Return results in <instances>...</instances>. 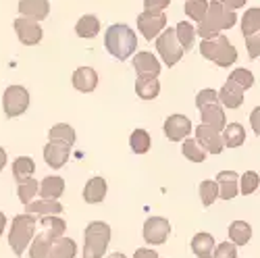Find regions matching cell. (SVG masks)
I'll return each mask as SVG.
<instances>
[{"mask_svg":"<svg viewBox=\"0 0 260 258\" xmlns=\"http://www.w3.org/2000/svg\"><path fill=\"white\" fill-rule=\"evenodd\" d=\"M212 102H219V98H216V90H200L198 92V96H196L198 109H202V106H206V104H212Z\"/></svg>","mask_w":260,"mask_h":258,"instance_id":"7bdbcfd3","label":"cell"},{"mask_svg":"<svg viewBox=\"0 0 260 258\" xmlns=\"http://www.w3.org/2000/svg\"><path fill=\"white\" fill-rule=\"evenodd\" d=\"M15 31H17V38L21 44H25V46H36L40 44V40H42V27L38 21L34 19H25V17H21V19H15V23H13Z\"/></svg>","mask_w":260,"mask_h":258,"instance_id":"9c48e42d","label":"cell"},{"mask_svg":"<svg viewBox=\"0 0 260 258\" xmlns=\"http://www.w3.org/2000/svg\"><path fill=\"white\" fill-rule=\"evenodd\" d=\"M216 98H219L227 109H237V106H242V102H244V90L235 81H231L227 77L221 92H216Z\"/></svg>","mask_w":260,"mask_h":258,"instance_id":"ac0fdd59","label":"cell"},{"mask_svg":"<svg viewBox=\"0 0 260 258\" xmlns=\"http://www.w3.org/2000/svg\"><path fill=\"white\" fill-rule=\"evenodd\" d=\"M165 27H167V15L162 11H144L138 15V29L148 42L156 40Z\"/></svg>","mask_w":260,"mask_h":258,"instance_id":"ba28073f","label":"cell"},{"mask_svg":"<svg viewBox=\"0 0 260 258\" xmlns=\"http://www.w3.org/2000/svg\"><path fill=\"white\" fill-rule=\"evenodd\" d=\"M242 194L244 196H250V194H254L258 189V175L254 173V171H248V173L242 175V185H240Z\"/></svg>","mask_w":260,"mask_h":258,"instance_id":"60d3db41","label":"cell"},{"mask_svg":"<svg viewBox=\"0 0 260 258\" xmlns=\"http://www.w3.org/2000/svg\"><path fill=\"white\" fill-rule=\"evenodd\" d=\"M252 121H254V132L258 134V109H254V117H252Z\"/></svg>","mask_w":260,"mask_h":258,"instance_id":"f907efd6","label":"cell"},{"mask_svg":"<svg viewBox=\"0 0 260 258\" xmlns=\"http://www.w3.org/2000/svg\"><path fill=\"white\" fill-rule=\"evenodd\" d=\"M5 165H7V152H5V148H0V171L5 169Z\"/></svg>","mask_w":260,"mask_h":258,"instance_id":"c3c4849f","label":"cell"},{"mask_svg":"<svg viewBox=\"0 0 260 258\" xmlns=\"http://www.w3.org/2000/svg\"><path fill=\"white\" fill-rule=\"evenodd\" d=\"M34 171H36V165L29 156H17L15 163H13V177L19 181H23V179H29L34 175Z\"/></svg>","mask_w":260,"mask_h":258,"instance_id":"4dcf8cb0","label":"cell"},{"mask_svg":"<svg viewBox=\"0 0 260 258\" xmlns=\"http://www.w3.org/2000/svg\"><path fill=\"white\" fill-rule=\"evenodd\" d=\"M191 250L198 258H212L214 238L210 233H196L191 240Z\"/></svg>","mask_w":260,"mask_h":258,"instance_id":"4316f807","label":"cell"},{"mask_svg":"<svg viewBox=\"0 0 260 258\" xmlns=\"http://www.w3.org/2000/svg\"><path fill=\"white\" fill-rule=\"evenodd\" d=\"M229 79L235 81L244 92L254 85V75H252V71H248V69H235V71L229 75Z\"/></svg>","mask_w":260,"mask_h":258,"instance_id":"ab89813d","label":"cell"},{"mask_svg":"<svg viewBox=\"0 0 260 258\" xmlns=\"http://www.w3.org/2000/svg\"><path fill=\"white\" fill-rule=\"evenodd\" d=\"M56 240V235L50 231H42L29 242V258H46L52 242Z\"/></svg>","mask_w":260,"mask_h":258,"instance_id":"ffe728a7","label":"cell"},{"mask_svg":"<svg viewBox=\"0 0 260 258\" xmlns=\"http://www.w3.org/2000/svg\"><path fill=\"white\" fill-rule=\"evenodd\" d=\"M38 181L36 179H23V181H19V185H17V196H19V200L23 202V204H29L34 198H36V194H38Z\"/></svg>","mask_w":260,"mask_h":258,"instance_id":"d590c367","label":"cell"},{"mask_svg":"<svg viewBox=\"0 0 260 258\" xmlns=\"http://www.w3.org/2000/svg\"><path fill=\"white\" fill-rule=\"evenodd\" d=\"M48 11H50L48 0H19V13L25 19L42 21L48 17Z\"/></svg>","mask_w":260,"mask_h":258,"instance_id":"e0dca14e","label":"cell"},{"mask_svg":"<svg viewBox=\"0 0 260 258\" xmlns=\"http://www.w3.org/2000/svg\"><path fill=\"white\" fill-rule=\"evenodd\" d=\"M71 81H73L75 90H79L83 94H90V92L96 90V85H98V73L92 67H79V69H75Z\"/></svg>","mask_w":260,"mask_h":258,"instance_id":"2e32d148","label":"cell"},{"mask_svg":"<svg viewBox=\"0 0 260 258\" xmlns=\"http://www.w3.org/2000/svg\"><path fill=\"white\" fill-rule=\"evenodd\" d=\"M171 235V223L162 217H150L144 223V240L146 244H165Z\"/></svg>","mask_w":260,"mask_h":258,"instance_id":"30bf717a","label":"cell"},{"mask_svg":"<svg viewBox=\"0 0 260 258\" xmlns=\"http://www.w3.org/2000/svg\"><path fill=\"white\" fill-rule=\"evenodd\" d=\"M134 69L138 77H158L160 62L152 52H136L134 56Z\"/></svg>","mask_w":260,"mask_h":258,"instance_id":"5bb4252c","label":"cell"},{"mask_svg":"<svg viewBox=\"0 0 260 258\" xmlns=\"http://www.w3.org/2000/svg\"><path fill=\"white\" fill-rule=\"evenodd\" d=\"M173 29H175L177 42L183 48V52H189L193 46V40H196V27L191 23H187V21H181V23H177V27H173Z\"/></svg>","mask_w":260,"mask_h":258,"instance_id":"f546056e","label":"cell"},{"mask_svg":"<svg viewBox=\"0 0 260 258\" xmlns=\"http://www.w3.org/2000/svg\"><path fill=\"white\" fill-rule=\"evenodd\" d=\"M106 198V181L104 177H92L83 187V200L88 204H100Z\"/></svg>","mask_w":260,"mask_h":258,"instance_id":"44dd1931","label":"cell"},{"mask_svg":"<svg viewBox=\"0 0 260 258\" xmlns=\"http://www.w3.org/2000/svg\"><path fill=\"white\" fill-rule=\"evenodd\" d=\"M69 152H71V146L64 144V142H58V140H50L44 148V160L48 163V167L52 169H60L69 158Z\"/></svg>","mask_w":260,"mask_h":258,"instance_id":"4fadbf2b","label":"cell"},{"mask_svg":"<svg viewBox=\"0 0 260 258\" xmlns=\"http://www.w3.org/2000/svg\"><path fill=\"white\" fill-rule=\"evenodd\" d=\"M181 142H183L181 152H183V156H185L187 160H191V163H204V160H206V152L196 144V140L185 138V140H181Z\"/></svg>","mask_w":260,"mask_h":258,"instance_id":"836d02e7","label":"cell"},{"mask_svg":"<svg viewBox=\"0 0 260 258\" xmlns=\"http://www.w3.org/2000/svg\"><path fill=\"white\" fill-rule=\"evenodd\" d=\"M27 214H42V217H50V214H60L62 204L58 200H36L25 204Z\"/></svg>","mask_w":260,"mask_h":258,"instance_id":"cb8c5ba5","label":"cell"},{"mask_svg":"<svg viewBox=\"0 0 260 258\" xmlns=\"http://www.w3.org/2000/svg\"><path fill=\"white\" fill-rule=\"evenodd\" d=\"M237 256V246L231 242H223L212 250V258H235Z\"/></svg>","mask_w":260,"mask_h":258,"instance_id":"b9f144b4","label":"cell"},{"mask_svg":"<svg viewBox=\"0 0 260 258\" xmlns=\"http://www.w3.org/2000/svg\"><path fill=\"white\" fill-rule=\"evenodd\" d=\"M134 258H160V256L154 250H150V248H138L136 254H134Z\"/></svg>","mask_w":260,"mask_h":258,"instance_id":"7dc6e473","label":"cell"},{"mask_svg":"<svg viewBox=\"0 0 260 258\" xmlns=\"http://www.w3.org/2000/svg\"><path fill=\"white\" fill-rule=\"evenodd\" d=\"M246 46H248V54L252 58H258V54H260V36L254 34V36L246 38Z\"/></svg>","mask_w":260,"mask_h":258,"instance_id":"ee69618b","label":"cell"},{"mask_svg":"<svg viewBox=\"0 0 260 258\" xmlns=\"http://www.w3.org/2000/svg\"><path fill=\"white\" fill-rule=\"evenodd\" d=\"M108 258H127V256H125V254H119V252H115V254H111Z\"/></svg>","mask_w":260,"mask_h":258,"instance_id":"816d5d0a","label":"cell"},{"mask_svg":"<svg viewBox=\"0 0 260 258\" xmlns=\"http://www.w3.org/2000/svg\"><path fill=\"white\" fill-rule=\"evenodd\" d=\"M200 198L204 206H210L216 198H219V185L216 181H202L200 183Z\"/></svg>","mask_w":260,"mask_h":258,"instance_id":"74e56055","label":"cell"},{"mask_svg":"<svg viewBox=\"0 0 260 258\" xmlns=\"http://www.w3.org/2000/svg\"><path fill=\"white\" fill-rule=\"evenodd\" d=\"M42 227H44L46 231L54 233L56 238H62L64 229H67V223H64L62 219H58L56 214H50V217H42Z\"/></svg>","mask_w":260,"mask_h":258,"instance_id":"f35d334b","label":"cell"},{"mask_svg":"<svg viewBox=\"0 0 260 258\" xmlns=\"http://www.w3.org/2000/svg\"><path fill=\"white\" fill-rule=\"evenodd\" d=\"M48 138L73 146L75 144V129L71 125H67V123H58V125H54L50 132H48Z\"/></svg>","mask_w":260,"mask_h":258,"instance_id":"d6a6232c","label":"cell"},{"mask_svg":"<svg viewBox=\"0 0 260 258\" xmlns=\"http://www.w3.org/2000/svg\"><path fill=\"white\" fill-rule=\"evenodd\" d=\"M196 144L208 154H221L223 152V138L219 132H214L208 125H200L196 127Z\"/></svg>","mask_w":260,"mask_h":258,"instance_id":"8fae6325","label":"cell"},{"mask_svg":"<svg viewBox=\"0 0 260 258\" xmlns=\"http://www.w3.org/2000/svg\"><path fill=\"white\" fill-rule=\"evenodd\" d=\"M229 240L235 246H246L252 240V227L246 221H233L229 225Z\"/></svg>","mask_w":260,"mask_h":258,"instance_id":"f1b7e54d","label":"cell"},{"mask_svg":"<svg viewBox=\"0 0 260 258\" xmlns=\"http://www.w3.org/2000/svg\"><path fill=\"white\" fill-rule=\"evenodd\" d=\"M260 31V9H250L242 19V34L244 38H250Z\"/></svg>","mask_w":260,"mask_h":258,"instance_id":"1f68e13d","label":"cell"},{"mask_svg":"<svg viewBox=\"0 0 260 258\" xmlns=\"http://www.w3.org/2000/svg\"><path fill=\"white\" fill-rule=\"evenodd\" d=\"M171 5V0H144L146 11H165Z\"/></svg>","mask_w":260,"mask_h":258,"instance_id":"f6af8a7d","label":"cell"},{"mask_svg":"<svg viewBox=\"0 0 260 258\" xmlns=\"http://www.w3.org/2000/svg\"><path fill=\"white\" fill-rule=\"evenodd\" d=\"M216 3H221L223 7H227L229 11H237V9H242L248 0H216Z\"/></svg>","mask_w":260,"mask_h":258,"instance_id":"bcb514c9","label":"cell"},{"mask_svg":"<svg viewBox=\"0 0 260 258\" xmlns=\"http://www.w3.org/2000/svg\"><path fill=\"white\" fill-rule=\"evenodd\" d=\"M5 227H7V217H5V212H0V235H3Z\"/></svg>","mask_w":260,"mask_h":258,"instance_id":"681fc988","label":"cell"},{"mask_svg":"<svg viewBox=\"0 0 260 258\" xmlns=\"http://www.w3.org/2000/svg\"><path fill=\"white\" fill-rule=\"evenodd\" d=\"M223 146H229V148H240L244 142H246V129L240 125V123H231V125H225L223 127Z\"/></svg>","mask_w":260,"mask_h":258,"instance_id":"484cf974","label":"cell"},{"mask_svg":"<svg viewBox=\"0 0 260 258\" xmlns=\"http://www.w3.org/2000/svg\"><path fill=\"white\" fill-rule=\"evenodd\" d=\"M200 117H202V125H208L212 127L214 132H223V127L227 125V119H225V111L221 109L219 102H212V104H206L200 109Z\"/></svg>","mask_w":260,"mask_h":258,"instance_id":"9a60e30c","label":"cell"},{"mask_svg":"<svg viewBox=\"0 0 260 258\" xmlns=\"http://www.w3.org/2000/svg\"><path fill=\"white\" fill-rule=\"evenodd\" d=\"M111 242V227L102 221H92L83 231V258H102Z\"/></svg>","mask_w":260,"mask_h":258,"instance_id":"277c9868","label":"cell"},{"mask_svg":"<svg viewBox=\"0 0 260 258\" xmlns=\"http://www.w3.org/2000/svg\"><path fill=\"white\" fill-rule=\"evenodd\" d=\"M200 52L204 58L212 60L214 64H219V67H231V64L237 60L235 46L221 34L214 36V38H208V40H202Z\"/></svg>","mask_w":260,"mask_h":258,"instance_id":"3957f363","label":"cell"},{"mask_svg":"<svg viewBox=\"0 0 260 258\" xmlns=\"http://www.w3.org/2000/svg\"><path fill=\"white\" fill-rule=\"evenodd\" d=\"M3 104H5V113L9 119L21 117L29 106V92L23 85H9L3 98Z\"/></svg>","mask_w":260,"mask_h":258,"instance_id":"52a82bcc","label":"cell"},{"mask_svg":"<svg viewBox=\"0 0 260 258\" xmlns=\"http://www.w3.org/2000/svg\"><path fill=\"white\" fill-rule=\"evenodd\" d=\"M206 9H208V3L206 0H185V15L191 17L193 21H202L204 15H206Z\"/></svg>","mask_w":260,"mask_h":258,"instance_id":"8d00e7d4","label":"cell"},{"mask_svg":"<svg viewBox=\"0 0 260 258\" xmlns=\"http://www.w3.org/2000/svg\"><path fill=\"white\" fill-rule=\"evenodd\" d=\"M75 31H77V36L83 38V40L96 38V36L100 34V21H98V17H94V15H83V17L77 21Z\"/></svg>","mask_w":260,"mask_h":258,"instance_id":"d4e9b609","label":"cell"},{"mask_svg":"<svg viewBox=\"0 0 260 258\" xmlns=\"http://www.w3.org/2000/svg\"><path fill=\"white\" fill-rule=\"evenodd\" d=\"M136 92L142 100H154L160 92V83H158L156 77H138Z\"/></svg>","mask_w":260,"mask_h":258,"instance_id":"83f0119b","label":"cell"},{"mask_svg":"<svg viewBox=\"0 0 260 258\" xmlns=\"http://www.w3.org/2000/svg\"><path fill=\"white\" fill-rule=\"evenodd\" d=\"M191 132V121L183 115H171L167 121H165V136L171 140V142H181L189 136Z\"/></svg>","mask_w":260,"mask_h":258,"instance_id":"7c38bea8","label":"cell"},{"mask_svg":"<svg viewBox=\"0 0 260 258\" xmlns=\"http://www.w3.org/2000/svg\"><path fill=\"white\" fill-rule=\"evenodd\" d=\"M34 235H36V217H34V214L25 212V214H19V217H15L13 225H11V231H9V244H11L13 252L17 256L23 254Z\"/></svg>","mask_w":260,"mask_h":258,"instance_id":"5b68a950","label":"cell"},{"mask_svg":"<svg viewBox=\"0 0 260 258\" xmlns=\"http://www.w3.org/2000/svg\"><path fill=\"white\" fill-rule=\"evenodd\" d=\"M104 46L108 50V54L115 56L117 60H125L129 58L136 48H138V36L136 31L125 25V23H115L106 29L104 34Z\"/></svg>","mask_w":260,"mask_h":258,"instance_id":"7a4b0ae2","label":"cell"},{"mask_svg":"<svg viewBox=\"0 0 260 258\" xmlns=\"http://www.w3.org/2000/svg\"><path fill=\"white\" fill-rule=\"evenodd\" d=\"M75 254H77V246L71 238H56L46 258H75Z\"/></svg>","mask_w":260,"mask_h":258,"instance_id":"603a6c76","label":"cell"},{"mask_svg":"<svg viewBox=\"0 0 260 258\" xmlns=\"http://www.w3.org/2000/svg\"><path fill=\"white\" fill-rule=\"evenodd\" d=\"M156 50H158V54L165 60L167 67H173V64H177L181 60L183 48L179 46V42H177L175 29H173V27H165L158 34V38H156Z\"/></svg>","mask_w":260,"mask_h":258,"instance_id":"8992f818","label":"cell"},{"mask_svg":"<svg viewBox=\"0 0 260 258\" xmlns=\"http://www.w3.org/2000/svg\"><path fill=\"white\" fill-rule=\"evenodd\" d=\"M216 185H219V198H223V200L235 198L237 191H240L237 173H233V171H221V173L216 175Z\"/></svg>","mask_w":260,"mask_h":258,"instance_id":"d6986e66","label":"cell"},{"mask_svg":"<svg viewBox=\"0 0 260 258\" xmlns=\"http://www.w3.org/2000/svg\"><path fill=\"white\" fill-rule=\"evenodd\" d=\"M38 191H40L42 200H58L64 191V181H62V177H54V175L46 177L38 185Z\"/></svg>","mask_w":260,"mask_h":258,"instance_id":"7402d4cb","label":"cell"},{"mask_svg":"<svg viewBox=\"0 0 260 258\" xmlns=\"http://www.w3.org/2000/svg\"><path fill=\"white\" fill-rule=\"evenodd\" d=\"M150 136L146 129H136V132L132 134V138H129V146H132V150L136 154H146L150 150Z\"/></svg>","mask_w":260,"mask_h":258,"instance_id":"e575fe53","label":"cell"},{"mask_svg":"<svg viewBox=\"0 0 260 258\" xmlns=\"http://www.w3.org/2000/svg\"><path fill=\"white\" fill-rule=\"evenodd\" d=\"M235 21H237L235 11H229V9L223 7L221 3L212 0V3H208V9H206L204 19L198 21L196 34H198L202 40H208V38L219 36V31H223V29L233 27Z\"/></svg>","mask_w":260,"mask_h":258,"instance_id":"6da1fadb","label":"cell"}]
</instances>
